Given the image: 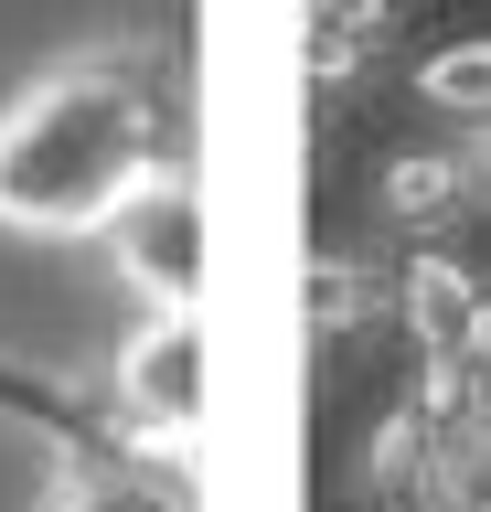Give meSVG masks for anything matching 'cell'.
Instances as JSON below:
<instances>
[{
  "mask_svg": "<svg viewBox=\"0 0 491 512\" xmlns=\"http://www.w3.org/2000/svg\"><path fill=\"white\" fill-rule=\"evenodd\" d=\"M171 171V86L150 54H75L0 107V224L75 246Z\"/></svg>",
  "mask_w": 491,
  "mask_h": 512,
  "instance_id": "6da1fadb",
  "label": "cell"
},
{
  "mask_svg": "<svg viewBox=\"0 0 491 512\" xmlns=\"http://www.w3.org/2000/svg\"><path fill=\"white\" fill-rule=\"evenodd\" d=\"M107 384H118V427H129L139 459H193V438H203V320L139 310Z\"/></svg>",
  "mask_w": 491,
  "mask_h": 512,
  "instance_id": "7a4b0ae2",
  "label": "cell"
},
{
  "mask_svg": "<svg viewBox=\"0 0 491 512\" xmlns=\"http://www.w3.org/2000/svg\"><path fill=\"white\" fill-rule=\"evenodd\" d=\"M107 256H118V278H129L139 310H193L203 299V182L171 160L150 182L107 214Z\"/></svg>",
  "mask_w": 491,
  "mask_h": 512,
  "instance_id": "3957f363",
  "label": "cell"
},
{
  "mask_svg": "<svg viewBox=\"0 0 491 512\" xmlns=\"http://www.w3.org/2000/svg\"><path fill=\"white\" fill-rule=\"evenodd\" d=\"M481 299L491 288L459 267V256H406V278H395V320L417 331V363H470V331H481Z\"/></svg>",
  "mask_w": 491,
  "mask_h": 512,
  "instance_id": "277c9868",
  "label": "cell"
},
{
  "mask_svg": "<svg viewBox=\"0 0 491 512\" xmlns=\"http://www.w3.org/2000/svg\"><path fill=\"white\" fill-rule=\"evenodd\" d=\"M43 512H193V480H182V459H86V470L54 480V502Z\"/></svg>",
  "mask_w": 491,
  "mask_h": 512,
  "instance_id": "5b68a950",
  "label": "cell"
},
{
  "mask_svg": "<svg viewBox=\"0 0 491 512\" xmlns=\"http://www.w3.org/2000/svg\"><path fill=\"white\" fill-rule=\"evenodd\" d=\"M470 203H481L470 150H395V160H385V214H395V224L438 235V224H459Z\"/></svg>",
  "mask_w": 491,
  "mask_h": 512,
  "instance_id": "8992f818",
  "label": "cell"
},
{
  "mask_svg": "<svg viewBox=\"0 0 491 512\" xmlns=\"http://www.w3.org/2000/svg\"><path fill=\"white\" fill-rule=\"evenodd\" d=\"M417 107H438L449 128H481V118H491V32L438 43V54L417 64Z\"/></svg>",
  "mask_w": 491,
  "mask_h": 512,
  "instance_id": "52a82bcc",
  "label": "cell"
},
{
  "mask_svg": "<svg viewBox=\"0 0 491 512\" xmlns=\"http://www.w3.org/2000/svg\"><path fill=\"white\" fill-rule=\"evenodd\" d=\"M374 299H385V288H374L363 256H321V267H310V331H321V342H353L363 320H374Z\"/></svg>",
  "mask_w": 491,
  "mask_h": 512,
  "instance_id": "ba28073f",
  "label": "cell"
},
{
  "mask_svg": "<svg viewBox=\"0 0 491 512\" xmlns=\"http://www.w3.org/2000/svg\"><path fill=\"white\" fill-rule=\"evenodd\" d=\"M385 22H395V0H310V32H331V43H385Z\"/></svg>",
  "mask_w": 491,
  "mask_h": 512,
  "instance_id": "9c48e42d",
  "label": "cell"
},
{
  "mask_svg": "<svg viewBox=\"0 0 491 512\" xmlns=\"http://www.w3.org/2000/svg\"><path fill=\"white\" fill-rule=\"evenodd\" d=\"M470 182H481V192H491V118H481V128H470Z\"/></svg>",
  "mask_w": 491,
  "mask_h": 512,
  "instance_id": "30bf717a",
  "label": "cell"
}]
</instances>
